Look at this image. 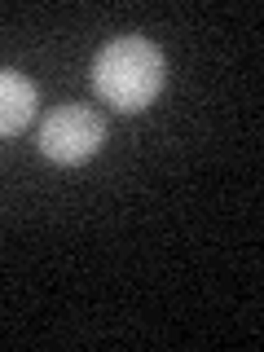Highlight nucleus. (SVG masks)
I'll list each match as a JSON object with an SVG mask.
<instances>
[{"label": "nucleus", "mask_w": 264, "mask_h": 352, "mask_svg": "<svg viewBox=\"0 0 264 352\" xmlns=\"http://www.w3.org/2000/svg\"><path fill=\"white\" fill-rule=\"evenodd\" d=\"M163 75H168L163 53L146 36H119L102 44L93 58V88L119 115H141L163 93Z\"/></svg>", "instance_id": "1"}, {"label": "nucleus", "mask_w": 264, "mask_h": 352, "mask_svg": "<svg viewBox=\"0 0 264 352\" xmlns=\"http://www.w3.org/2000/svg\"><path fill=\"white\" fill-rule=\"evenodd\" d=\"M102 141H106V124H102V115L84 102H66V106L53 110V115H44V124H40V150L49 154L53 163H66V168L93 159V154L102 150Z\"/></svg>", "instance_id": "2"}, {"label": "nucleus", "mask_w": 264, "mask_h": 352, "mask_svg": "<svg viewBox=\"0 0 264 352\" xmlns=\"http://www.w3.org/2000/svg\"><path fill=\"white\" fill-rule=\"evenodd\" d=\"M36 119V84L0 66V137H18Z\"/></svg>", "instance_id": "3"}]
</instances>
